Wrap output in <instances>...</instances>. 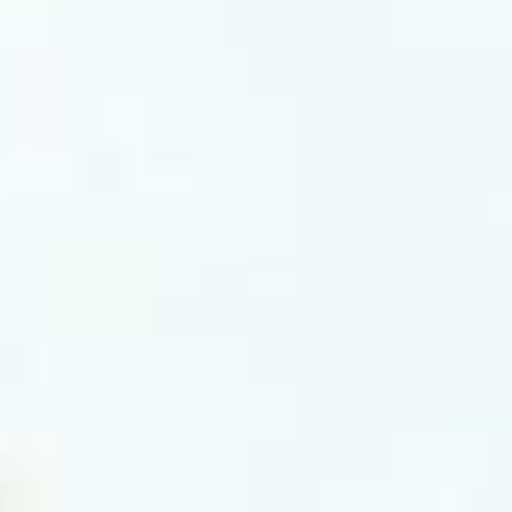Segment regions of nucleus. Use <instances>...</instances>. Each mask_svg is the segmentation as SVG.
Instances as JSON below:
<instances>
[]
</instances>
